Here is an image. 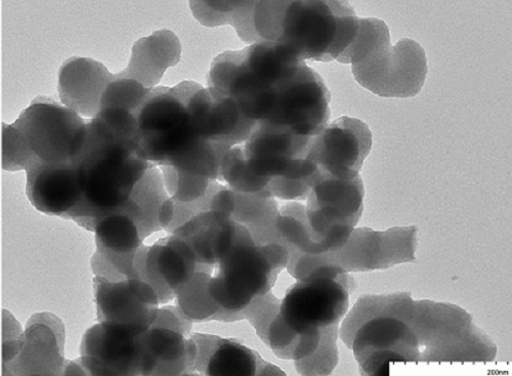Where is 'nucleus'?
Wrapping results in <instances>:
<instances>
[{"label":"nucleus","instance_id":"obj_3","mask_svg":"<svg viewBox=\"0 0 512 376\" xmlns=\"http://www.w3.org/2000/svg\"><path fill=\"white\" fill-rule=\"evenodd\" d=\"M408 294L361 297L346 317L340 338L353 350L363 373L389 375L392 363L418 362Z\"/></svg>","mask_w":512,"mask_h":376},{"label":"nucleus","instance_id":"obj_14","mask_svg":"<svg viewBox=\"0 0 512 376\" xmlns=\"http://www.w3.org/2000/svg\"><path fill=\"white\" fill-rule=\"evenodd\" d=\"M416 246L415 227H397L383 232L358 228L343 247L327 255L343 274L368 272L415 261Z\"/></svg>","mask_w":512,"mask_h":376},{"label":"nucleus","instance_id":"obj_17","mask_svg":"<svg viewBox=\"0 0 512 376\" xmlns=\"http://www.w3.org/2000/svg\"><path fill=\"white\" fill-rule=\"evenodd\" d=\"M197 266V258L191 247L175 235L163 238L152 246L142 245L134 262L137 278L155 289L160 304L177 297L179 290L196 273Z\"/></svg>","mask_w":512,"mask_h":376},{"label":"nucleus","instance_id":"obj_8","mask_svg":"<svg viewBox=\"0 0 512 376\" xmlns=\"http://www.w3.org/2000/svg\"><path fill=\"white\" fill-rule=\"evenodd\" d=\"M361 177L340 180L319 172L307 198L306 220L318 254L343 247L364 210Z\"/></svg>","mask_w":512,"mask_h":376},{"label":"nucleus","instance_id":"obj_5","mask_svg":"<svg viewBox=\"0 0 512 376\" xmlns=\"http://www.w3.org/2000/svg\"><path fill=\"white\" fill-rule=\"evenodd\" d=\"M288 248L279 242L258 245L243 227L237 241L222 258L208 288L213 300L228 313L245 310L256 297L271 291L287 267Z\"/></svg>","mask_w":512,"mask_h":376},{"label":"nucleus","instance_id":"obj_11","mask_svg":"<svg viewBox=\"0 0 512 376\" xmlns=\"http://www.w3.org/2000/svg\"><path fill=\"white\" fill-rule=\"evenodd\" d=\"M15 122L34 154L48 162H73L87 131V120L54 97L35 98Z\"/></svg>","mask_w":512,"mask_h":376},{"label":"nucleus","instance_id":"obj_13","mask_svg":"<svg viewBox=\"0 0 512 376\" xmlns=\"http://www.w3.org/2000/svg\"><path fill=\"white\" fill-rule=\"evenodd\" d=\"M311 140L258 122L243 146L256 176L270 182L275 178L305 182L313 187L318 167L308 159Z\"/></svg>","mask_w":512,"mask_h":376},{"label":"nucleus","instance_id":"obj_1","mask_svg":"<svg viewBox=\"0 0 512 376\" xmlns=\"http://www.w3.org/2000/svg\"><path fill=\"white\" fill-rule=\"evenodd\" d=\"M73 163L80 172L83 192L66 218L90 231L125 204L154 164L122 142L98 117L87 119L84 142Z\"/></svg>","mask_w":512,"mask_h":376},{"label":"nucleus","instance_id":"obj_30","mask_svg":"<svg viewBox=\"0 0 512 376\" xmlns=\"http://www.w3.org/2000/svg\"><path fill=\"white\" fill-rule=\"evenodd\" d=\"M209 279L210 275L197 269L179 290L177 297L181 311L189 319L203 320L222 310L209 294Z\"/></svg>","mask_w":512,"mask_h":376},{"label":"nucleus","instance_id":"obj_28","mask_svg":"<svg viewBox=\"0 0 512 376\" xmlns=\"http://www.w3.org/2000/svg\"><path fill=\"white\" fill-rule=\"evenodd\" d=\"M279 211L274 197L266 190L259 193L235 191L231 217L249 231L256 244L279 242L286 246L276 229Z\"/></svg>","mask_w":512,"mask_h":376},{"label":"nucleus","instance_id":"obj_23","mask_svg":"<svg viewBox=\"0 0 512 376\" xmlns=\"http://www.w3.org/2000/svg\"><path fill=\"white\" fill-rule=\"evenodd\" d=\"M182 57L179 37L170 30L162 29L137 41L130 63L116 74L118 78H131L146 89H155L164 73L177 66Z\"/></svg>","mask_w":512,"mask_h":376},{"label":"nucleus","instance_id":"obj_26","mask_svg":"<svg viewBox=\"0 0 512 376\" xmlns=\"http://www.w3.org/2000/svg\"><path fill=\"white\" fill-rule=\"evenodd\" d=\"M197 355L194 340L184 333L151 327L143 337L142 375H178L193 369Z\"/></svg>","mask_w":512,"mask_h":376},{"label":"nucleus","instance_id":"obj_32","mask_svg":"<svg viewBox=\"0 0 512 376\" xmlns=\"http://www.w3.org/2000/svg\"><path fill=\"white\" fill-rule=\"evenodd\" d=\"M338 325L322 330V339L318 349L309 357L294 361L298 372L304 375H327L338 363L336 341Z\"/></svg>","mask_w":512,"mask_h":376},{"label":"nucleus","instance_id":"obj_22","mask_svg":"<svg viewBox=\"0 0 512 376\" xmlns=\"http://www.w3.org/2000/svg\"><path fill=\"white\" fill-rule=\"evenodd\" d=\"M243 226L225 213L208 211L184 224L172 235L193 250L198 264H219L237 241Z\"/></svg>","mask_w":512,"mask_h":376},{"label":"nucleus","instance_id":"obj_20","mask_svg":"<svg viewBox=\"0 0 512 376\" xmlns=\"http://www.w3.org/2000/svg\"><path fill=\"white\" fill-rule=\"evenodd\" d=\"M189 108L198 136L230 149L246 142L258 123L247 118L234 99L211 88L199 89Z\"/></svg>","mask_w":512,"mask_h":376},{"label":"nucleus","instance_id":"obj_12","mask_svg":"<svg viewBox=\"0 0 512 376\" xmlns=\"http://www.w3.org/2000/svg\"><path fill=\"white\" fill-rule=\"evenodd\" d=\"M348 273L336 279L297 281L281 301L280 314L298 336L338 325L355 288Z\"/></svg>","mask_w":512,"mask_h":376},{"label":"nucleus","instance_id":"obj_2","mask_svg":"<svg viewBox=\"0 0 512 376\" xmlns=\"http://www.w3.org/2000/svg\"><path fill=\"white\" fill-rule=\"evenodd\" d=\"M254 25L262 41L285 46L303 62H339L354 43L359 18L346 2H260Z\"/></svg>","mask_w":512,"mask_h":376},{"label":"nucleus","instance_id":"obj_7","mask_svg":"<svg viewBox=\"0 0 512 376\" xmlns=\"http://www.w3.org/2000/svg\"><path fill=\"white\" fill-rule=\"evenodd\" d=\"M202 87L183 81L174 88L156 87L135 112L139 123L138 153L146 160L164 165L182 156L202 138L198 136L189 103Z\"/></svg>","mask_w":512,"mask_h":376},{"label":"nucleus","instance_id":"obj_27","mask_svg":"<svg viewBox=\"0 0 512 376\" xmlns=\"http://www.w3.org/2000/svg\"><path fill=\"white\" fill-rule=\"evenodd\" d=\"M157 164H153L135 186L130 198L114 213L131 217L137 224L144 240L162 230L159 222L162 206L169 198Z\"/></svg>","mask_w":512,"mask_h":376},{"label":"nucleus","instance_id":"obj_9","mask_svg":"<svg viewBox=\"0 0 512 376\" xmlns=\"http://www.w3.org/2000/svg\"><path fill=\"white\" fill-rule=\"evenodd\" d=\"M352 71L359 85L376 96L414 98L424 86L428 60L415 40L404 38L392 47L389 37L353 64Z\"/></svg>","mask_w":512,"mask_h":376},{"label":"nucleus","instance_id":"obj_31","mask_svg":"<svg viewBox=\"0 0 512 376\" xmlns=\"http://www.w3.org/2000/svg\"><path fill=\"white\" fill-rule=\"evenodd\" d=\"M159 169L168 195L179 202H191L203 197L213 183L207 178L179 171L170 165H160Z\"/></svg>","mask_w":512,"mask_h":376},{"label":"nucleus","instance_id":"obj_24","mask_svg":"<svg viewBox=\"0 0 512 376\" xmlns=\"http://www.w3.org/2000/svg\"><path fill=\"white\" fill-rule=\"evenodd\" d=\"M197 348V355L193 369L204 371L211 376H253L259 375L258 370L272 368L269 364L260 362L258 354L246 346L233 340L222 339L213 336L194 334L191 337Z\"/></svg>","mask_w":512,"mask_h":376},{"label":"nucleus","instance_id":"obj_6","mask_svg":"<svg viewBox=\"0 0 512 376\" xmlns=\"http://www.w3.org/2000/svg\"><path fill=\"white\" fill-rule=\"evenodd\" d=\"M418 362H492L495 344L461 308L431 301L414 302L410 321Z\"/></svg>","mask_w":512,"mask_h":376},{"label":"nucleus","instance_id":"obj_33","mask_svg":"<svg viewBox=\"0 0 512 376\" xmlns=\"http://www.w3.org/2000/svg\"><path fill=\"white\" fill-rule=\"evenodd\" d=\"M152 90L134 79L116 76L102 97L101 109L120 108L135 114Z\"/></svg>","mask_w":512,"mask_h":376},{"label":"nucleus","instance_id":"obj_15","mask_svg":"<svg viewBox=\"0 0 512 376\" xmlns=\"http://www.w3.org/2000/svg\"><path fill=\"white\" fill-rule=\"evenodd\" d=\"M372 149V133L368 125L357 118L343 116L312 138L308 159L320 173L340 180L360 176L365 159Z\"/></svg>","mask_w":512,"mask_h":376},{"label":"nucleus","instance_id":"obj_21","mask_svg":"<svg viewBox=\"0 0 512 376\" xmlns=\"http://www.w3.org/2000/svg\"><path fill=\"white\" fill-rule=\"evenodd\" d=\"M115 78L116 74L101 62L91 58H70L59 71L60 102L84 119H93L100 112L102 97Z\"/></svg>","mask_w":512,"mask_h":376},{"label":"nucleus","instance_id":"obj_10","mask_svg":"<svg viewBox=\"0 0 512 376\" xmlns=\"http://www.w3.org/2000/svg\"><path fill=\"white\" fill-rule=\"evenodd\" d=\"M330 100L322 77L304 62L276 87L269 113L260 122L313 138L327 124Z\"/></svg>","mask_w":512,"mask_h":376},{"label":"nucleus","instance_id":"obj_29","mask_svg":"<svg viewBox=\"0 0 512 376\" xmlns=\"http://www.w3.org/2000/svg\"><path fill=\"white\" fill-rule=\"evenodd\" d=\"M220 178L241 193H259L267 189L270 181L256 176L247 162L243 145L230 149L224 156Z\"/></svg>","mask_w":512,"mask_h":376},{"label":"nucleus","instance_id":"obj_4","mask_svg":"<svg viewBox=\"0 0 512 376\" xmlns=\"http://www.w3.org/2000/svg\"><path fill=\"white\" fill-rule=\"evenodd\" d=\"M302 63L285 46L263 41L213 60L208 88L231 97L247 118L260 122L269 113L276 87Z\"/></svg>","mask_w":512,"mask_h":376},{"label":"nucleus","instance_id":"obj_16","mask_svg":"<svg viewBox=\"0 0 512 376\" xmlns=\"http://www.w3.org/2000/svg\"><path fill=\"white\" fill-rule=\"evenodd\" d=\"M144 334L100 322L83 338L84 368L93 375H142Z\"/></svg>","mask_w":512,"mask_h":376},{"label":"nucleus","instance_id":"obj_34","mask_svg":"<svg viewBox=\"0 0 512 376\" xmlns=\"http://www.w3.org/2000/svg\"><path fill=\"white\" fill-rule=\"evenodd\" d=\"M3 169L6 171L26 170L36 156L24 133L16 122H3Z\"/></svg>","mask_w":512,"mask_h":376},{"label":"nucleus","instance_id":"obj_25","mask_svg":"<svg viewBox=\"0 0 512 376\" xmlns=\"http://www.w3.org/2000/svg\"><path fill=\"white\" fill-rule=\"evenodd\" d=\"M98 253L113 269L111 277L122 279L137 278L134 262L139 248L143 245L137 224L122 213H112L100 219L94 228Z\"/></svg>","mask_w":512,"mask_h":376},{"label":"nucleus","instance_id":"obj_18","mask_svg":"<svg viewBox=\"0 0 512 376\" xmlns=\"http://www.w3.org/2000/svg\"><path fill=\"white\" fill-rule=\"evenodd\" d=\"M159 304L155 289L142 279L111 281L100 278L98 281L97 305L100 322L146 333L157 318Z\"/></svg>","mask_w":512,"mask_h":376},{"label":"nucleus","instance_id":"obj_19","mask_svg":"<svg viewBox=\"0 0 512 376\" xmlns=\"http://www.w3.org/2000/svg\"><path fill=\"white\" fill-rule=\"evenodd\" d=\"M26 193L36 210L66 217L82 198V181L73 162H48L35 156L27 169Z\"/></svg>","mask_w":512,"mask_h":376}]
</instances>
